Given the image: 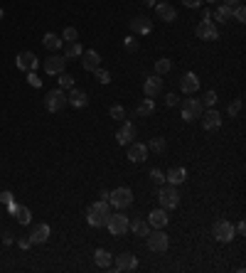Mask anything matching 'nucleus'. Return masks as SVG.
Masks as SVG:
<instances>
[{
    "mask_svg": "<svg viewBox=\"0 0 246 273\" xmlns=\"http://www.w3.org/2000/svg\"><path fill=\"white\" fill-rule=\"evenodd\" d=\"M133 138H136V126L130 121H126L121 128H118V133H116V140H118V146H128Z\"/></svg>",
    "mask_w": 246,
    "mask_h": 273,
    "instance_id": "4be33fe9",
    "label": "nucleus"
},
{
    "mask_svg": "<svg viewBox=\"0 0 246 273\" xmlns=\"http://www.w3.org/2000/svg\"><path fill=\"white\" fill-rule=\"evenodd\" d=\"M66 69V57L64 54H50L47 60H44V72L50 74V76H57V74H62Z\"/></svg>",
    "mask_w": 246,
    "mask_h": 273,
    "instance_id": "1a4fd4ad",
    "label": "nucleus"
},
{
    "mask_svg": "<svg viewBox=\"0 0 246 273\" xmlns=\"http://www.w3.org/2000/svg\"><path fill=\"white\" fill-rule=\"evenodd\" d=\"M148 150L158 152V155H162V152L168 150V140H165V138H153V140L148 143Z\"/></svg>",
    "mask_w": 246,
    "mask_h": 273,
    "instance_id": "2f4dec72",
    "label": "nucleus"
},
{
    "mask_svg": "<svg viewBox=\"0 0 246 273\" xmlns=\"http://www.w3.org/2000/svg\"><path fill=\"white\" fill-rule=\"evenodd\" d=\"M82 52H84V47L79 42H66L64 44V57L66 60H76V57H82Z\"/></svg>",
    "mask_w": 246,
    "mask_h": 273,
    "instance_id": "7c9ffc66",
    "label": "nucleus"
},
{
    "mask_svg": "<svg viewBox=\"0 0 246 273\" xmlns=\"http://www.w3.org/2000/svg\"><path fill=\"white\" fill-rule=\"evenodd\" d=\"M178 104H180V96L170 91V94L165 96V106H168V108H172V106H178Z\"/></svg>",
    "mask_w": 246,
    "mask_h": 273,
    "instance_id": "79ce46f5",
    "label": "nucleus"
},
{
    "mask_svg": "<svg viewBox=\"0 0 246 273\" xmlns=\"http://www.w3.org/2000/svg\"><path fill=\"white\" fill-rule=\"evenodd\" d=\"M170 69H172V62H170V60H165V57H162V60L155 62V74H158V76H165Z\"/></svg>",
    "mask_w": 246,
    "mask_h": 273,
    "instance_id": "473e14b6",
    "label": "nucleus"
},
{
    "mask_svg": "<svg viewBox=\"0 0 246 273\" xmlns=\"http://www.w3.org/2000/svg\"><path fill=\"white\" fill-rule=\"evenodd\" d=\"M150 180H153V184H165V172L162 170H150Z\"/></svg>",
    "mask_w": 246,
    "mask_h": 273,
    "instance_id": "a19ab883",
    "label": "nucleus"
},
{
    "mask_svg": "<svg viewBox=\"0 0 246 273\" xmlns=\"http://www.w3.org/2000/svg\"><path fill=\"white\" fill-rule=\"evenodd\" d=\"M50 234H52V229H50V224H37L34 229H32L30 234V242L32 244H44L50 239Z\"/></svg>",
    "mask_w": 246,
    "mask_h": 273,
    "instance_id": "b1692460",
    "label": "nucleus"
},
{
    "mask_svg": "<svg viewBox=\"0 0 246 273\" xmlns=\"http://www.w3.org/2000/svg\"><path fill=\"white\" fill-rule=\"evenodd\" d=\"M158 202H160L162 210H175V207L180 204V192H178V187H175V184H160V190H158Z\"/></svg>",
    "mask_w": 246,
    "mask_h": 273,
    "instance_id": "f03ea898",
    "label": "nucleus"
},
{
    "mask_svg": "<svg viewBox=\"0 0 246 273\" xmlns=\"http://www.w3.org/2000/svg\"><path fill=\"white\" fill-rule=\"evenodd\" d=\"M184 180H187V170H184V168H170V172L165 175V182H168V184H175V187L182 184Z\"/></svg>",
    "mask_w": 246,
    "mask_h": 273,
    "instance_id": "a878e982",
    "label": "nucleus"
},
{
    "mask_svg": "<svg viewBox=\"0 0 246 273\" xmlns=\"http://www.w3.org/2000/svg\"><path fill=\"white\" fill-rule=\"evenodd\" d=\"M155 15H158V20H162V22H175V20H178V10H175L170 2H155Z\"/></svg>",
    "mask_w": 246,
    "mask_h": 273,
    "instance_id": "dca6fc26",
    "label": "nucleus"
},
{
    "mask_svg": "<svg viewBox=\"0 0 246 273\" xmlns=\"http://www.w3.org/2000/svg\"><path fill=\"white\" fill-rule=\"evenodd\" d=\"M2 15H5V12H2V8H0V20H2Z\"/></svg>",
    "mask_w": 246,
    "mask_h": 273,
    "instance_id": "6e6d98bb",
    "label": "nucleus"
},
{
    "mask_svg": "<svg viewBox=\"0 0 246 273\" xmlns=\"http://www.w3.org/2000/svg\"><path fill=\"white\" fill-rule=\"evenodd\" d=\"M57 76H60V86H62V89H72V86H74V76H72V74L62 72V74H57Z\"/></svg>",
    "mask_w": 246,
    "mask_h": 273,
    "instance_id": "58836bf2",
    "label": "nucleus"
},
{
    "mask_svg": "<svg viewBox=\"0 0 246 273\" xmlns=\"http://www.w3.org/2000/svg\"><path fill=\"white\" fill-rule=\"evenodd\" d=\"M28 84H30V86H34V89H40V86H42V79H40L34 72H28Z\"/></svg>",
    "mask_w": 246,
    "mask_h": 273,
    "instance_id": "c03bdc74",
    "label": "nucleus"
},
{
    "mask_svg": "<svg viewBox=\"0 0 246 273\" xmlns=\"http://www.w3.org/2000/svg\"><path fill=\"white\" fill-rule=\"evenodd\" d=\"M202 20H212V10H202Z\"/></svg>",
    "mask_w": 246,
    "mask_h": 273,
    "instance_id": "8fccbe9b",
    "label": "nucleus"
},
{
    "mask_svg": "<svg viewBox=\"0 0 246 273\" xmlns=\"http://www.w3.org/2000/svg\"><path fill=\"white\" fill-rule=\"evenodd\" d=\"M8 210H10V214L18 219V224H30V219H32V212L25 207V204H8Z\"/></svg>",
    "mask_w": 246,
    "mask_h": 273,
    "instance_id": "5701e85b",
    "label": "nucleus"
},
{
    "mask_svg": "<svg viewBox=\"0 0 246 273\" xmlns=\"http://www.w3.org/2000/svg\"><path fill=\"white\" fill-rule=\"evenodd\" d=\"M212 236H214L219 244H229L234 236H236V232H234V224H232V222H226V219H219V222H214V226H212Z\"/></svg>",
    "mask_w": 246,
    "mask_h": 273,
    "instance_id": "0eeeda50",
    "label": "nucleus"
},
{
    "mask_svg": "<svg viewBox=\"0 0 246 273\" xmlns=\"http://www.w3.org/2000/svg\"><path fill=\"white\" fill-rule=\"evenodd\" d=\"M0 202H2L5 207L12 204V192H10V190H2V192H0Z\"/></svg>",
    "mask_w": 246,
    "mask_h": 273,
    "instance_id": "a18cd8bd",
    "label": "nucleus"
},
{
    "mask_svg": "<svg viewBox=\"0 0 246 273\" xmlns=\"http://www.w3.org/2000/svg\"><path fill=\"white\" fill-rule=\"evenodd\" d=\"M42 44H44L50 52H57V50L62 47V37L60 34H54V32H47V34L42 37Z\"/></svg>",
    "mask_w": 246,
    "mask_h": 273,
    "instance_id": "cd10ccee",
    "label": "nucleus"
},
{
    "mask_svg": "<svg viewBox=\"0 0 246 273\" xmlns=\"http://www.w3.org/2000/svg\"><path fill=\"white\" fill-rule=\"evenodd\" d=\"M66 104H69V106H74V108H84V106L89 104V96H86V91L72 86L69 94H66Z\"/></svg>",
    "mask_w": 246,
    "mask_h": 273,
    "instance_id": "a211bd4d",
    "label": "nucleus"
},
{
    "mask_svg": "<svg viewBox=\"0 0 246 273\" xmlns=\"http://www.w3.org/2000/svg\"><path fill=\"white\" fill-rule=\"evenodd\" d=\"M204 2H210V5H216V2H219V0H204Z\"/></svg>",
    "mask_w": 246,
    "mask_h": 273,
    "instance_id": "5fc2aeb1",
    "label": "nucleus"
},
{
    "mask_svg": "<svg viewBox=\"0 0 246 273\" xmlns=\"http://www.w3.org/2000/svg\"><path fill=\"white\" fill-rule=\"evenodd\" d=\"M146 158H148V146H143V143H136V140H130L128 143V160L130 162H146Z\"/></svg>",
    "mask_w": 246,
    "mask_h": 273,
    "instance_id": "4468645a",
    "label": "nucleus"
},
{
    "mask_svg": "<svg viewBox=\"0 0 246 273\" xmlns=\"http://www.w3.org/2000/svg\"><path fill=\"white\" fill-rule=\"evenodd\" d=\"M108 216H111V204H108L106 200H98V202H94L92 207L86 210V222L92 224L94 229H101V226H106Z\"/></svg>",
    "mask_w": 246,
    "mask_h": 273,
    "instance_id": "f257e3e1",
    "label": "nucleus"
},
{
    "mask_svg": "<svg viewBox=\"0 0 246 273\" xmlns=\"http://www.w3.org/2000/svg\"><path fill=\"white\" fill-rule=\"evenodd\" d=\"M234 232H236L239 236H244V234H246V224H244V222H239V224L234 226Z\"/></svg>",
    "mask_w": 246,
    "mask_h": 273,
    "instance_id": "de8ad7c7",
    "label": "nucleus"
},
{
    "mask_svg": "<svg viewBox=\"0 0 246 273\" xmlns=\"http://www.w3.org/2000/svg\"><path fill=\"white\" fill-rule=\"evenodd\" d=\"M202 128L204 130H216L219 126H222V114L216 111V108H207V111H202Z\"/></svg>",
    "mask_w": 246,
    "mask_h": 273,
    "instance_id": "9b49d317",
    "label": "nucleus"
},
{
    "mask_svg": "<svg viewBox=\"0 0 246 273\" xmlns=\"http://www.w3.org/2000/svg\"><path fill=\"white\" fill-rule=\"evenodd\" d=\"M180 89H182V94H187V96H194V94L200 91V76H197L194 72H187L182 79H180Z\"/></svg>",
    "mask_w": 246,
    "mask_h": 273,
    "instance_id": "2eb2a0df",
    "label": "nucleus"
},
{
    "mask_svg": "<svg viewBox=\"0 0 246 273\" xmlns=\"http://www.w3.org/2000/svg\"><path fill=\"white\" fill-rule=\"evenodd\" d=\"M194 34H197L200 40H207V42L219 40V30H216V25L212 22V20H202V22L194 28Z\"/></svg>",
    "mask_w": 246,
    "mask_h": 273,
    "instance_id": "9d476101",
    "label": "nucleus"
},
{
    "mask_svg": "<svg viewBox=\"0 0 246 273\" xmlns=\"http://www.w3.org/2000/svg\"><path fill=\"white\" fill-rule=\"evenodd\" d=\"M108 114H111V118H114V121H123V118H126V108L118 106V104H114V106L108 108Z\"/></svg>",
    "mask_w": 246,
    "mask_h": 273,
    "instance_id": "c9c22d12",
    "label": "nucleus"
},
{
    "mask_svg": "<svg viewBox=\"0 0 246 273\" xmlns=\"http://www.w3.org/2000/svg\"><path fill=\"white\" fill-rule=\"evenodd\" d=\"M82 66H84L86 72L98 69V66H101V54H98L96 50H84V52H82Z\"/></svg>",
    "mask_w": 246,
    "mask_h": 273,
    "instance_id": "aec40b11",
    "label": "nucleus"
},
{
    "mask_svg": "<svg viewBox=\"0 0 246 273\" xmlns=\"http://www.w3.org/2000/svg\"><path fill=\"white\" fill-rule=\"evenodd\" d=\"M180 111H182V118L184 121H197L200 116H202V111H204V106H202V101L200 98H194V96H190V98H184L182 104H180Z\"/></svg>",
    "mask_w": 246,
    "mask_h": 273,
    "instance_id": "423d86ee",
    "label": "nucleus"
},
{
    "mask_svg": "<svg viewBox=\"0 0 246 273\" xmlns=\"http://www.w3.org/2000/svg\"><path fill=\"white\" fill-rule=\"evenodd\" d=\"M226 111H229V116H236V114L242 111V98H236V101H232V104L226 106Z\"/></svg>",
    "mask_w": 246,
    "mask_h": 273,
    "instance_id": "37998d69",
    "label": "nucleus"
},
{
    "mask_svg": "<svg viewBox=\"0 0 246 273\" xmlns=\"http://www.w3.org/2000/svg\"><path fill=\"white\" fill-rule=\"evenodd\" d=\"M146 239H148V248L155 251V254H165L170 248V236L162 229H150V234Z\"/></svg>",
    "mask_w": 246,
    "mask_h": 273,
    "instance_id": "39448f33",
    "label": "nucleus"
},
{
    "mask_svg": "<svg viewBox=\"0 0 246 273\" xmlns=\"http://www.w3.org/2000/svg\"><path fill=\"white\" fill-rule=\"evenodd\" d=\"M214 20H216V22H222V25L232 22V8L222 2V5H219V8L214 10Z\"/></svg>",
    "mask_w": 246,
    "mask_h": 273,
    "instance_id": "c756f323",
    "label": "nucleus"
},
{
    "mask_svg": "<svg viewBox=\"0 0 246 273\" xmlns=\"http://www.w3.org/2000/svg\"><path fill=\"white\" fill-rule=\"evenodd\" d=\"M108 204H114L116 210H126L133 204V190L130 187H116L114 192H108Z\"/></svg>",
    "mask_w": 246,
    "mask_h": 273,
    "instance_id": "7ed1b4c3",
    "label": "nucleus"
},
{
    "mask_svg": "<svg viewBox=\"0 0 246 273\" xmlns=\"http://www.w3.org/2000/svg\"><path fill=\"white\" fill-rule=\"evenodd\" d=\"M94 261H96L98 268H111V266H114V256H111L106 248H96V251H94Z\"/></svg>",
    "mask_w": 246,
    "mask_h": 273,
    "instance_id": "393cba45",
    "label": "nucleus"
},
{
    "mask_svg": "<svg viewBox=\"0 0 246 273\" xmlns=\"http://www.w3.org/2000/svg\"><path fill=\"white\" fill-rule=\"evenodd\" d=\"M15 64H18V69H22V72H34L37 69V64H40V60L34 57V52H20L18 57H15Z\"/></svg>",
    "mask_w": 246,
    "mask_h": 273,
    "instance_id": "f8f14e48",
    "label": "nucleus"
},
{
    "mask_svg": "<svg viewBox=\"0 0 246 273\" xmlns=\"http://www.w3.org/2000/svg\"><path fill=\"white\" fill-rule=\"evenodd\" d=\"M123 50H126V52H136V50H138V40L126 37V40H123Z\"/></svg>",
    "mask_w": 246,
    "mask_h": 273,
    "instance_id": "ea45409f",
    "label": "nucleus"
},
{
    "mask_svg": "<svg viewBox=\"0 0 246 273\" xmlns=\"http://www.w3.org/2000/svg\"><path fill=\"white\" fill-rule=\"evenodd\" d=\"M130 30L136 32V34H150L153 32V20L146 18V15H136L130 20Z\"/></svg>",
    "mask_w": 246,
    "mask_h": 273,
    "instance_id": "f3484780",
    "label": "nucleus"
},
{
    "mask_svg": "<svg viewBox=\"0 0 246 273\" xmlns=\"http://www.w3.org/2000/svg\"><path fill=\"white\" fill-rule=\"evenodd\" d=\"M98 200H106V202H108V192H106V190H101V192H98Z\"/></svg>",
    "mask_w": 246,
    "mask_h": 273,
    "instance_id": "603ef678",
    "label": "nucleus"
},
{
    "mask_svg": "<svg viewBox=\"0 0 246 273\" xmlns=\"http://www.w3.org/2000/svg\"><path fill=\"white\" fill-rule=\"evenodd\" d=\"M94 76H96V82H98V84H108V82H111V74H108L106 69H101V66H98V69H94Z\"/></svg>",
    "mask_w": 246,
    "mask_h": 273,
    "instance_id": "e433bc0d",
    "label": "nucleus"
},
{
    "mask_svg": "<svg viewBox=\"0 0 246 273\" xmlns=\"http://www.w3.org/2000/svg\"><path fill=\"white\" fill-rule=\"evenodd\" d=\"M160 91H162V76H158V74L148 76L146 84H143V94H146V98H158Z\"/></svg>",
    "mask_w": 246,
    "mask_h": 273,
    "instance_id": "ddd939ff",
    "label": "nucleus"
},
{
    "mask_svg": "<svg viewBox=\"0 0 246 273\" xmlns=\"http://www.w3.org/2000/svg\"><path fill=\"white\" fill-rule=\"evenodd\" d=\"M222 2H224V5H229V8H234V5H239L242 0H222Z\"/></svg>",
    "mask_w": 246,
    "mask_h": 273,
    "instance_id": "3c124183",
    "label": "nucleus"
},
{
    "mask_svg": "<svg viewBox=\"0 0 246 273\" xmlns=\"http://www.w3.org/2000/svg\"><path fill=\"white\" fill-rule=\"evenodd\" d=\"M44 106H47V111L50 114H57L62 108H66L69 104H66V91L64 89H52L47 94V98H44Z\"/></svg>",
    "mask_w": 246,
    "mask_h": 273,
    "instance_id": "6e6552de",
    "label": "nucleus"
},
{
    "mask_svg": "<svg viewBox=\"0 0 246 273\" xmlns=\"http://www.w3.org/2000/svg\"><path fill=\"white\" fill-rule=\"evenodd\" d=\"M128 226H130V219H128V214H123V212H118V214L111 212L108 222H106V229H108L114 236H123L126 232H130Z\"/></svg>",
    "mask_w": 246,
    "mask_h": 273,
    "instance_id": "20e7f679",
    "label": "nucleus"
},
{
    "mask_svg": "<svg viewBox=\"0 0 246 273\" xmlns=\"http://www.w3.org/2000/svg\"><path fill=\"white\" fill-rule=\"evenodd\" d=\"M128 229H133V234H138V236H148L150 234V224L146 219H133Z\"/></svg>",
    "mask_w": 246,
    "mask_h": 273,
    "instance_id": "c85d7f7f",
    "label": "nucleus"
},
{
    "mask_svg": "<svg viewBox=\"0 0 246 273\" xmlns=\"http://www.w3.org/2000/svg\"><path fill=\"white\" fill-rule=\"evenodd\" d=\"M232 20H236V22H246V8L242 5V2L232 8Z\"/></svg>",
    "mask_w": 246,
    "mask_h": 273,
    "instance_id": "72a5a7b5",
    "label": "nucleus"
},
{
    "mask_svg": "<svg viewBox=\"0 0 246 273\" xmlns=\"http://www.w3.org/2000/svg\"><path fill=\"white\" fill-rule=\"evenodd\" d=\"M168 222H170V216H168V210H153V212L148 214V224H150V229H165L168 226Z\"/></svg>",
    "mask_w": 246,
    "mask_h": 273,
    "instance_id": "6ab92c4d",
    "label": "nucleus"
},
{
    "mask_svg": "<svg viewBox=\"0 0 246 273\" xmlns=\"http://www.w3.org/2000/svg\"><path fill=\"white\" fill-rule=\"evenodd\" d=\"M62 37H64V42H79V32H76V28H64Z\"/></svg>",
    "mask_w": 246,
    "mask_h": 273,
    "instance_id": "4c0bfd02",
    "label": "nucleus"
},
{
    "mask_svg": "<svg viewBox=\"0 0 246 273\" xmlns=\"http://www.w3.org/2000/svg\"><path fill=\"white\" fill-rule=\"evenodd\" d=\"M202 2H204V0H182L184 8H200Z\"/></svg>",
    "mask_w": 246,
    "mask_h": 273,
    "instance_id": "49530a36",
    "label": "nucleus"
},
{
    "mask_svg": "<svg viewBox=\"0 0 246 273\" xmlns=\"http://www.w3.org/2000/svg\"><path fill=\"white\" fill-rule=\"evenodd\" d=\"M140 2H143L146 8H153V5H155V0H140Z\"/></svg>",
    "mask_w": 246,
    "mask_h": 273,
    "instance_id": "864d4df0",
    "label": "nucleus"
},
{
    "mask_svg": "<svg viewBox=\"0 0 246 273\" xmlns=\"http://www.w3.org/2000/svg\"><path fill=\"white\" fill-rule=\"evenodd\" d=\"M138 268V258L133 256V254H121V256H116V271H136Z\"/></svg>",
    "mask_w": 246,
    "mask_h": 273,
    "instance_id": "412c9836",
    "label": "nucleus"
},
{
    "mask_svg": "<svg viewBox=\"0 0 246 273\" xmlns=\"http://www.w3.org/2000/svg\"><path fill=\"white\" fill-rule=\"evenodd\" d=\"M30 236H28V239H20V248H30Z\"/></svg>",
    "mask_w": 246,
    "mask_h": 273,
    "instance_id": "09e8293b",
    "label": "nucleus"
},
{
    "mask_svg": "<svg viewBox=\"0 0 246 273\" xmlns=\"http://www.w3.org/2000/svg\"><path fill=\"white\" fill-rule=\"evenodd\" d=\"M200 101H202V106H207V108H214V106H216V91H207V94H204Z\"/></svg>",
    "mask_w": 246,
    "mask_h": 273,
    "instance_id": "f704fd0d",
    "label": "nucleus"
},
{
    "mask_svg": "<svg viewBox=\"0 0 246 273\" xmlns=\"http://www.w3.org/2000/svg\"><path fill=\"white\" fill-rule=\"evenodd\" d=\"M153 114H155L153 98H143V101L138 104V108H136V116H140V118H148V116H153Z\"/></svg>",
    "mask_w": 246,
    "mask_h": 273,
    "instance_id": "bb28decb",
    "label": "nucleus"
}]
</instances>
